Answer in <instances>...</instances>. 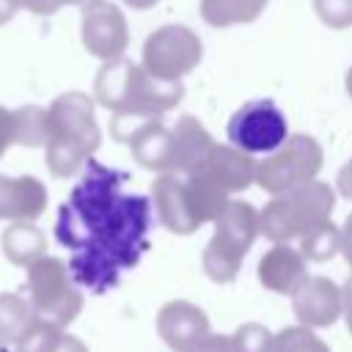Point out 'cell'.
I'll list each match as a JSON object with an SVG mask.
<instances>
[{
    "label": "cell",
    "mask_w": 352,
    "mask_h": 352,
    "mask_svg": "<svg viewBox=\"0 0 352 352\" xmlns=\"http://www.w3.org/2000/svg\"><path fill=\"white\" fill-rule=\"evenodd\" d=\"M333 209L336 190L327 182L311 179L286 192L272 195V201L258 212V231L270 242H292L314 226L330 220Z\"/></svg>",
    "instance_id": "4"
},
{
    "label": "cell",
    "mask_w": 352,
    "mask_h": 352,
    "mask_svg": "<svg viewBox=\"0 0 352 352\" xmlns=\"http://www.w3.org/2000/svg\"><path fill=\"white\" fill-rule=\"evenodd\" d=\"M0 248H3V256L11 264L28 267L36 258L47 256V236H44V231L33 220H14L3 231Z\"/></svg>",
    "instance_id": "19"
},
{
    "label": "cell",
    "mask_w": 352,
    "mask_h": 352,
    "mask_svg": "<svg viewBox=\"0 0 352 352\" xmlns=\"http://www.w3.org/2000/svg\"><path fill=\"white\" fill-rule=\"evenodd\" d=\"M60 336H63V327L44 322V319H33L28 330L16 338L14 352H55Z\"/></svg>",
    "instance_id": "24"
},
{
    "label": "cell",
    "mask_w": 352,
    "mask_h": 352,
    "mask_svg": "<svg viewBox=\"0 0 352 352\" xmlns=\"http://www.w3.org/2000/svg\"><path fill=\"white\" fill-rule=\"evenodd\" d=\"M0 352H11V349H8V346H6V344H0Z\"/></svg>",
    "instance_id": "38"
},
{
    "label": "cell",
    "mask_w": 352,
    "mask_h": 352,
    "mask_svg": "<svg viewBox=\"0 0 352 352\" xmlns=\"http://www.w3.org/2000/svg\"><path fill=\"white\" fill-rule=\"evenodd\" d=\"M209 330V316L190 300H170L157 311V333L173 352H184Z\"/></svg>",
    "instance_id": "13"
},
{
    "label": "cell",
    "mask_w": 352,
    "mask_h": 352,
    "mask_svg": "<svg viewBox=\"0 0 352 352\" xmlns=\"http://www.w3.org/2000/svg\"><path fill=\"white\" fill-rule=\"evenodd\" d=\"M50 138L44 146L47 170L55 179H69L102 146V129L96 121V99L85 91H63L47 104Z\"/></svg>",
    "instance_id": "3"
},
{
    "label": "cell",
    "mask_w": 352,
    "mask_h": 352,
    "mask_svg": "<svg viewBox=\"0 0 352 352\" xmlns=\"http://www.w3.org/2000/svg\"><path fill=\"white\" fill-rule=\"evenodd\" d=\"M184 352H239L234 344V336H217V333H206L204 338H198L192 346H187Z\"/></svg>",
    "instance_id": "29"
},
{
    "label": "cell",
    "mask_w": 352,
    "mask_h": 352,
    "mask_svg": "<svg viewBox=\"0 0 352 352\" xmlns=\"http://www.w3.org/2000/svg\"><path fill=\"white\" fill-rule=\"evenodd\" d=\"M135 162L146 170H173V129L162 124V118L140 121L126 140Z\"/></svg>",
    "instance_id": "15"
},
{
    "label": "cell",
    "mask_w": 352,
    "mask_h": 352,
    "mask_svg": "<svg viewBox=\"0 0 352 352\" xmlns=\"http://www.w3.org/2000/svg\"><path fill=\"white\" fill-rule=\"evenodd\" d=\"M341 256L346 258V264L352 267V212L346 214L344 226H341Z\"/></svg>",
    "instance_id": "32"
},
{
    "label": "cell",
    "mask_w": 352,
    "mask_h": 352,
    "mask_svg": "<svg viewBox=\"0 0 352 352\" xmlns=\"http://www.w3.org/2000/svg\"><path fill=\"white\" fill-rule=\"evenodd\" d=\"M126 8H132V11H148V8H154L160 0H121Z\"/></svg>",
    "instance_id": "36"
},
{
    "label": "cell",
    "mask_w": 352,
    "mask_h": 352,
    "mask_svg": "<svg viewBox=\"0 0 352 352\" xmlns=\"http://www.w3.org/2000/svg\"><path fill=\"white\" fill-rule=\"evenodd\" d=\"M80 11V41L88 55H94L96 60H113L126 55L129 25L126 14L116 3L96 0Z\"/></svg>",
    "instance_id": "10"
},
{
    "label": "cell",
    "mask_w": 352,
    "mask_h": 352,
    "mask_svg": "<svg viewBox=\"0 0 352 352\" xmlns=\"http://www.w3.org/2000/svg\"><path fill=\"white\" fill-rule=\"evenodd\" d=\"M33 319L36 314L30 300H25L16 292H0V344L14 346Z\"/></svg>",
    "instance_id": "21"
},
{
    "label": "cell",
    "mask_w": 352,
    "mask_h": 352,
    "mask_svg": "<svg viewBox=\"0 0 352 352\" xmlns=\"http://www.w3.org/2000/svg\"><path fill=\"white\" fill-rule=\"evenodd\" d=\"M258 234V209L248 201H228L214 220L209 245L204 248L201 264L206 278L214 283H231Z\"/></svg>",
    "instance_id": "5"
},
{
    "label": "cell",
    "mask_w": 352,
    "mask_h": 352,
    "mask_svg": "<svg viewBox=\"0 0 352 352\" xmlns=\"http://www.w3.org/2000/svg\"><path fill=\"white\" fill-rule=\"evenodd\" d=\"M47 209V187L36 176H0V220H36Z\"/></svg>",
    "instance_id": "16"
},
{
    "label": "cell",
    "mask_w": 352,
    "mask_h": 352,
    "mask_svg": "<svg viewBox=\"0 0 352 352\" xmlns=\"http://www.w3.org/2000/svg\"><path fill=\"white\" fill-rule=\"evenodd\" d=\"M336 190H338L341 198L352 201V157L341 165V170H338V176H336Z\"/></svg>",
    "instance_id": "31"
},
{
    "label": "cell",
    "mask_w": 352,
    "mask_h": 352,
    "mask_svg": "<svg viewBox=\"0 0 352 352\" xmlns=\"http://www.w3.org/2000/svg\"><path fill=\"white\" fill-rule=\"evenodd\" d=\"M14 135H16L14 110H8V107L0 104V160H3V154H6L11 146H16V143H14Z\"/></svg>",
    "instance_id": "30"
},
{
    "label": "cell",
    "mask_w": 352,
    "mask_h": 352,
    "mask_svg": "<svg viewBox=\"0 0 352 352\" xmlns=\"http://www.w3.org/2000/svg\"><path fill=\"white\" fill-rule=\"evenodd\" d=\"M270 0H201L198 11L209 28L250 25L267 11Z\"/></svg>",
    "instance_id": "20"
},
{
    "label": "cell",
    "mask_w": 352,
    "mask_h": 352,
    "mask_svg": "<svg viewBox=\"0 0 352 352\" xmlns=\"http://www.w3.org/2000/svg\"><path fill=\"white\" fill-rule=\"evenodd\" d=\"M228 143L248 154H270L275 151L292 132L286 113L272 99H250L234 110L226 124Z\"/></svg>",
    "instance_id": "9"
},
{
    "label": "cell",
    "mask_w": 352,
    "mask_h": 352,
    "mask_svg": "<svg viewBox=\"0 0 352 352\" xmlns=\"http://www.w3.org/2000/svg\"><path fill=\"white\" fill-rule=\"evenodd\" d=\"M256 162L258 160L253 154H248V151H242L231 143H214L209 157L192 173H204L220 190L234 195V192H242L250 184H256Z\"/></svg>",
    "instance_id": "12"
},
{
    "label": "cell",
    "mask_w": 352,
    "mask_h": 352,
    "mask_svg": "<svg viewBox=\"0 0 352 352\" xmlns=\"http://www.w3.org/2000/svg\"><path fill=\"white\" fill-rule=\"evenodd\" d=\"M16 14H19V8L14 6V0H0V25H8Z\"/></svg>",
    "instance_id": "35"
},
{
    "label": "cell",
    "mask_w": 352,
    "mask_h": 352,
    "mask_svg": "<svg viewBox=\"0 0 352 352\" xmlns=\"http://www.w3.org/2000/svg\"><path fill=\"white\" fill-rule=\"evenodd\" d=\"M151 204H154L157 220H160L168 231L179 234V236H187V234H195V231H198V226H195V220L190 217L187 204H184L182 173H176V170L160 173V176L151 182Z\"/></svg>",
    "instance_id": "17"
},
{
    "label": "cell",
    "mask_w": 352,
    "mask_h": 352,
    "mask_svg": "<svg viewBox=\"0 0 352 352\" xmlns=\"http://www.w3.org/2000/svg\"><path fill=\"white\" fill-rule=\"evenodd\" d=\"M173 129V170L176 173H192L214 148V138L206 132V126L195 116H182Z\"/></svg>",
    "instance_id": "18"
},
{
    "label": "cell",
    "mask_w": 352,
    "mask_h": 352,
    "mask_svg": "<svg viewBox=\"0 0 352 352\" xmlns=\"http://www.w3.org/2000/svg\"><path fill=\"white\" fill-rule=\"evenodd\" d=\"M292 311L305 327H330L344 316V286L324 275H308L292 292Z\"/></svg>",
    "instance_id": "11"
},
{
    "label": "cell",
    "mask_w": 352,
    "mask_h": 352,
    "mask_svg": "<svg viewBox=\"0 0 352 352\" xmlns=\"http://www.w3.org/2000/svg\"><path fill=\"white\" fill-rule=\"evenodd\" d=\"M272 352H330V346L314 333V327L305 324H292L275 333V346Z\"/></svg>",
    "instance_id": "25"
},
{
    "label": "cell",
    "mask_w": 352,
    "mask_h": 352,
    "mask_svg": "<svg viewBox=\"0 0 352 352\" xmlns=\"http://www.w3.org/2000/svg\"><path fill=\"white\" fill-rule=\"evenodd\" d=\"M316 19L330 30L352 28V0H311Z\"/></svg>",
    "instance_id": "27"
},
{
    "label": "cell",
    "mask_w": 352,
    "mask_h": 352,
    "mask_svg": "<svg viewBox=\"0 0 352 352\" xmlns=\"http://www.w3.org/2000/svg\"><path fill=\"white\" fill-rule=\"evenodd\" d=\"M91 3H96V0H14V6L19 11H28V14H36V16H52L60 8H69V6L85 8Z\"/></svg>",
    "instance_id": "28"
},
{
    "label": "cell",
    "mask_w": 352,
    "mask_h": 352,
    "mask_svg": "<svg viewBox=\"0 0 352 352\" xmlns=\"http://www.w3.org/2000/svg\"><path fill=\"white\" fill-rule=\"evenodd\" d=\"M344 88H346V94L352 96V66L346 69V77H344Z\"/></svg>",
    "instance_id": "37"
},
{
    "label": "cell",
    "mask_w": 352,
    "mask_h": 352,
    "mask_svg": "<svg viewBox=\"0 0 352 352\" xmlns=\"http://www.w3.org/2000/svg\"><path fill=\"white\" fill-rule=\"evenodd\" d=\"M344 319H346V330L352 336V275L344 283Z\"/></svg>",
    "instance_id": "34"
},
{
    "label": "cell",
    "mask_w": 352,
    "mask_h": 352,
    "mask_svg": "<svg viewBox=\"0 0 352 352\" xmlns=\"http://www.w3.org/2000/svg\"><path fill=\"white\" fill-rule=\"evenodd\" d=\"M204 58V41L201 36L182 22H168L154 28L140 50L143 69L165 82H179L187 77Z\"/></svg>",
    "instance_id": "8"
},
{
    "label": "cell",
    "mask_w": 352,
    "mask_h": 352,
    "mask_svg": "<svg viewBox=\"0 0 352 352\" xmlns=\"http://www.w3.org/2000/svg\"><path fill=\"white\" fill-rule=\"evenodd\" d=\"M124 170L91 157L58 209L55 239L72 250V280L94 294L113 289L148 250L151 198L124 192Z\"/></svg>",
    "instance_id": "1"
},
{
    "label": "cell",
    "mask_w": 352,
    "mask_h": 352,
    "mask_svg": "<svg viewBox=\"0 0 352 352\" xmlns=\"http://www.w3.org/2000/svg\"><path fill=\"white\" fill-rule=\"evenodd\" d=\"M256 275L264 289L292 297V292L308 278V258L289 242H272V248L258 258Z\"/></svg>",
    "instance_id": "14"
},
{
    "label": "cell",
    "mask_w": 352,
    "mask_h": 352,
    "mask_svg": "<svg viewBox=\"0 0 352 352\" xmlns=\"http://www.w3.org/2000/svg\"><path fill=\"white\" fill-rule=\"evenodd\" d=\"M55 352H88V346H85L77 336L63 333V336H60V341H58V346H55Z\"/></svg>",
    "instance_id": "33"
},
{
    "label": "cell",
    "mask_w": 352,
    "mask_h": 352,
    "mask_svg": "<svg viewBox=\"0 0 352 352\" xmlns=\"http://www.w3.org/2000/svg\"><path fill=\"white\" fill-rule=\"evenodd\" d=\"M94 99L113 113L110 135L116 140H124L140 121L162 118L168 110L179 107V102L184 99V85L182 80H157L143 69V63L121 55L113 60H102L94 77Z\"/></svg>",
    "instance_id": "2"
},
{
    "label": "cell",
    "mask_w": 352,
    "mask_h": 352,
    "mask_svg": "<svg viewBox=\"0 0 352 352\" xmlns=\"http://www.w3.org/2000/svg\"><path fill=\"white\" fill-rule=\"evenodd\" d=\"M297 248H300V253L308 261H316V264L330 261L336 253H341V228L333 226L330 220H324V223L314 226L311 231H305L300 236V245Z\"/></svg>",
    "instance_id": "23"
},
{
    "label": "cell",
    "mask_w": 352,
    "mask_h": 352,
    "mask_svg": "<svg viewBox=\"0 0 352 352\" xmlns=\"http://www.w3.org/2000/svg\"><path fill=\"white\" fill-rule=\"evenodd\" d=\"M14 124H16V135H14V143L16 146H25V148L47 146V138H50L47 107L22 104V107L14 110Z\"/></svg>",
    "instance_id": "22"
},
{
    "label": "cell",
    "mask_w": 352,
    "mask_h": 352,
    "mask_svg": "<svg viewBox=\"0 0 352 352\" xmlns=\"http://www.w3.org/2000/svg\"><path fill=\"white\" fill-rule=\"evenodd\" d=\"M231 336H234V344L239 352H272V346H275V333L258 322H245Z\"/></svg>",
    "instance_id": "26"
},
{
    "label": "cell",
    "mask_w": 352,
    "mask_h": 352,
    "mask_svg": "<svg viewBox=\"0 0 352 352\" xmlns=\"http://www.w3.org/2000/svg\"><path fill=\"white\" fill-rule=\"evenodd\" d=\"M25 292L36 319L52 322L58 327H69L82 311V292L72 280L69 264L55 256H41L28 264Z\"/></svg>",
    "instance_id": "6"
},
{
    "label": "cell",
    "mask_w": 352,
    "mask_h": 352,
    "mask_svg": "<svg viewBox=\"0 0 352 352\" xmlns=\"http://www.w3.org/2000/svg\"><path fill=\"white\" fill-rule=\"evenodd\" d=\"M324 165V148L316 138L294 132L289 135L275 151L264 154L256 162V184L270 192H286L302 182H311L319 176Z\"/></svg>",
    "instance_id": "7"
}]
</instances>
